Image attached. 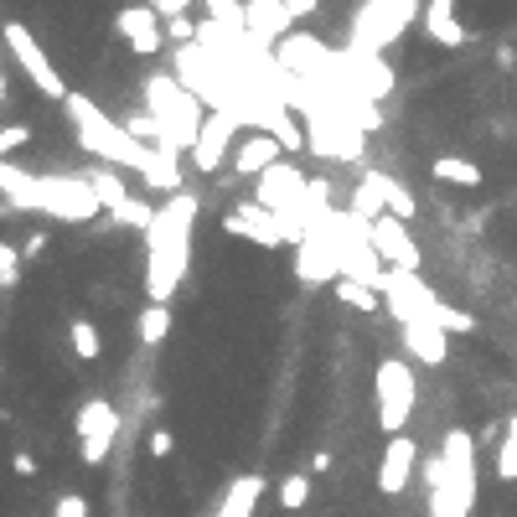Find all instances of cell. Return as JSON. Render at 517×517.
Here are the masks:
<instances>
[{"mask_svg":"<svg viewBox=\"0 0 517 517\" xmlns=\"http://www.w3.org/2000/svg\"><path fill=\"white\" fill-rule=\"evenodd\" d=\"M373 399H378V430L388 440L404 435L414 419V399H419V378L404 357H383L373 368Z\"/></svg>","mask_w":517,"mask_h":517,"instance_id":"obj_5","label":"cell"},{"mask_svg":"<svg viewBox=\"0 0 517 517\" xmlns=\"http://www.w3.org/2000/svg\"><path fill=\"white\" fill-rule=\"evenodd\" d=\"M114 32L125 37V47L135 52V57H156L161 47H166V32H161V11H150L145 0L140 6H125L114 16Z\"/></svg>","mask_w":517,"mask_h":517,"instance_id":"obj_13","label":"cell"},{"mask_svg":"<svg viewBox=\"0 0 517 517\" xmlns=\"http://www.w3.org/2000/svg\"><path fill=\"white\" fill-rule=\"evenodd\" d=\"M243 26H249V37H259L264 47H275L290 37L295 16L285 11V0H243Z\"/></svg>","mask_w":517,"mask_h":517,"instance_id":"obj_18","label":"cell"},{"mask_svg":"<svg viewBox=\"0 0 517 517\" xmlns=\"http://www.w3.org/2000/svg\"><path fill=\"white\" fill-rule=\"evenodd\" d=\"M331 295H337L342 306H352V311H378L383 306V295L373 285H362V280H337V285H331Z\"/></svg>","mask_w":517,"mask_h":517,"instance_id":"obj_26","label":"cell"},{"mask_svg":"<svg viewBox=\"0 0 517 517\" xmlns=\"http://www.w3.org/2000/svg\"><path fill=\"white\" fill-rule=\"evenodd\" d=\"M52 517H94V507H88L83 492H57L52 497Z\"/></svg>","mask_w":517,"mask_h":517,"instance_id":"obj_32","label":"cell"},{"mask_svg":"<svg viewBox=\"0 0 517 517\" xmlns=\"http://www.w3.org/2000/svg\"><path fill=\"white\" fill-rule=\"evenodd\" d=\"M238 130H243V119H238L233 109H207V125H202V135H197V145H192V166H197L202 176L223 171V166L233 161L238 140H243Z\"/></svg>","mask_w":517,"mask_h":517,"instance_id":"obj_9","label":"cell"},{"mask_svg":"<svg viewBox=\"0 0 517 517\" xmlns=\"http://www.w3.org/2000/svg\"><path fill=\"white\" fill-rule=\"evenodd\" d=\"M430 176L435 181H455V187H481V181H486V171L476 161H466V156H440L430 166Z\"/></svg>","mask_w":517,"mask_h":517,"instance_id":"obj_24","label":"cell"},{"mask_svg":"<svg viewBox=\"0 0 517 517\" xmlns=\"http://www.w3.org/2000/svg\"><path fill=\"white\" fill-rule=\"evenodd\" d=\"M192 223H197V197L176 192L166 207H156V223L145 228V295L150 306H171L192 269Z\"/></svg>","mask_w":517,"mask_h":517,"instance_id":"obj_1","label":"cell"},{"mask_svg":"<svg viewBox=\"0 0 517 517\" xmlns=\"http://www.w3.org/2000/svg\"><path fill=\"white\" fill-rule=\"evenodd\" d=\"M88 187L99 192V202H104V212H109L114 223L140 228V233H145L150 223H156V207H150V202H140V197H130V192H125V181H119L114 171L94 166V171H88Z\"/></svg>","mask_w":517,"mask_h":517,"instance_id":"obj_11","label":"cell"},{"mask_svg":"<svg viewBox=\"0 0 517 517\" xmlns=\"http://www.w3.org/2000/svg\"><path fill=\"white\" fill-rule=\"evenodd\" d=\"M42 254H47V233H32L21 243V259H42Z\"/></svg>","mask_w":517,"mask_h":517,"instance_id":"obj_40","label":"cell"},{"mask_svg":"<svg viewBox=\"0 0 517 517\" xmlns=\"http://www.w3.org/2000/svg\"><path fill=\"white\" fill-rule=\"evenodd\" d=\"M125 130H130L140 145H161V125H156V114H150V109L130 114V119H125Z\"/></svg>","mask_w":517,"mask_h":517,"instance_id":"obj_31","label":"cell"},{"mask_svg":"<svg viewBox=\"0 0 517 517\" xmlns=\"http://www.w3.org/2000/svg\"><path fill=\"white\" fill-rule=\"evenodd\" d=\"M259 497H264V476H238L233 486H228V497H223V507L212 512V517H254V507H259Z\"/></svg>","mask_w":517,"mask_h":517,"instance_id":"obj_22","label":"cell"},{"mask_svg":"<svg viewBox=\"0 0 517 517\" xmlns=\"http://www.w3.org/2000/svg\"><path fill=\"white\" fill-rule=\"evenodd\" d=\"M285 11H290L295 21H311V16L321 11V0H285Z\"/></svg>","mask_w":517,"mask_h":517,"instance_id":"obj_38","label":"cell"},{"mask_svg":"<svg viewBox=\"0 0 517 517\" xmlns=\"http://www.w3.org/2000/svg\"><path fill=\"white\" fill-rule=\"evenodd\" d=\"M135 331H140L145 347H161L171 337V306H145L140 321H135Z\"/></svg>","mask_w":517,"mask_h":517,"instance_id":"obj_25","label":"cell"},{"mask_svg":"<svg viewBox=\"0 0 517 517\" xmlns=\"http://www.w3.org/2000/svg\"><path fill=\"white\" fill-rule=\"evenodd\" d=\"M424 32L435 47H466V26L455 21V0H424Z\"/></svg>","mask_w":517,"mask_h":517,"instance_id":"obj_20","label":"cell"},{"mask_svg":"<svg viewBox=\"0 0 517 517\" xmlns=\"http://www.w3.org/2000/svg\"><path fill=\"white\" fill-rule=\"evenodd\" d=\"M306 502H311V476H306V471H290V476L280 481V507H285V512H300Z\"/></svg>","mask_w":517,"mask_h":517,"instance_id":"obj_29","label":"cell"},{"mask_svg":"<svg viewBox=\"0 0 517 517\" xmlns=\"http://www.w3.org/2000/svg\"><path fill=\"white\" fill-rule=\"evenodd\" d=\"M78 445H83V466H104L109 450L119 440V430H125V419H119V409L109 399H83L78 409Z\"/></svg>","mask_w":517,"mask_h":517,"instance_id":"obj_8","label":"cell"},{"mask_svg":"<svg viewBox=\"0 0 517 517\" xmlns=\"http://www.w3.org/2000/svg\"><path fill=\"white\" fill-rule=\"evenodd\" d=\"M68 119H73V135H78V145L88 150V156H99V161H109V166H125V171H140L145 176V166L156 161V145H140L125 125H114V119L88 99V94H68Z\"/></svg>","mask_w":517,"mask_h":517,"instance_id":"obj_2","label":"cell"},{"mask_svg":"<svg viewBox=\"0 0 517 517\" xmlns=\"http://www.w3.org/2000/svg\"><path fill=\"white\" fill-rule=\"evenodd\" d=\"M145 187L150 192H166V197H176V192H187L181 187V150H171V145H156V161L145 166Z\"/></svg>","mask_w":517,"mask_h":517,"instance_id":"obj_21","label":"cell"},{"mask_svg":"<svg viewBox=\"0 0 517 517\" xmlns=\"http://www.w3.org/2000/svg\"><path fill=\"white\" fill-rule=\"evenodd\" d=\"M373 249L388 269H404V275H419V264H424V249L414 243L409 223L404 218H393V212H383V218L373 223Z\"/></svg>","mask_w":517,"mask_h":517,"instance_id":"obj_12","label":"cell"},{"mask_svg":"<svg viewBox=\"0 0 517 517\" xmlns=\"http://www.w3.org/2000/svg\"><path fill=\"white\" fill-rule=\"evenodd\" d=\"M223 228H228V233H238V238H254L259 249H280V243H285V233H280V223H275V212H269L259 197L233 202V212L223 218Z\"/></svg>","mask_w":517,"mask_h":517,"instance_id":"obj_15","label":"cell"},{"mask_svg":"<svg viewBox=\"0 0 517 517\" xmlns=\"http://www.w3.org/2000/svg\"><path fill=\"white\" fill-rule=\"evenodd\" d=\"M166 37L181 47V42H197V21L192 16H176V21H166Z\"/></svg>","mask_w":517,"mask_h":517,"instance_id":"obj_35","label":"cell"},{"mask_svg":"<svg viewBox=\"0 0 517 517\" xmlns=\"http://www.w3.org/2000/svg\"><path fill=\"white\" fill-rule=\"evenodd\" d=\"M440 455H445V486L455 492V502L466 512H476V440H471V430H445Z\"/></svg>","mask_w":517,"mask_h":517,"instance_id":"obj_10","label":"cell"},{"mask_svg":"<svg viewBox=\"0 0 517 517\" xmlns=\"http://www.w3.org/2000/svg\"><path fill=\"white\" fill-rule=\"evenodd\" d=\"M497 481H517V414H507V430H502V445H497Z\"/></svg>","mask_w":517,"mask_h":517,"instance_id":"obj_27","label":"cell"},{"mask_svg":"<svg viewBox=\"0 0 517 517\" xmlns=\"http://www.w3.org/2000/svg\"><path fill=\"white\" fill-rule=\"evenodd\" d=\"M295 280L300 285H337L342 269H337V254H331L326 233H306L295 243Z\"/></svg>","mask_w":517,"mask_h":517,"instance_id":"obj_16","label":"cell"},{"mask_svg":"<svg viewBox=\"0 0 517 517\" xmlns=\"http://www.w3.org/2000/svg\"><path fill=\"white\" fill-rule=\"evenodd\" d=\"M378 295H383V311L399 321V326H409V321H435L440 331H455V337H471V331H476V316H471V311L445 306V300L424 285L419 275H404V269H383Z\"/></svg>","mask_w":517,"mask_h":517,"instance_id":"obj_3","label":"cell"},{"mask_svg":"<svg viewBox=\"0 0 517 517\" xmlns=\"http://www.w3.org/2000/svg\"><path fill=\"white\" fill-rule=\"evenodd\" d=\"M21 145H32V125H0V161Z\"/></svg>","mask_w":517,"mask_h":517,"instance_id":"obj_33","label":"cell"},{"mask_svg":"<svg viewBox=\"0 0 517 517\" xmlns=\"http://www.w3.org/2000/svg\"><path fill=\"white\" fill-rule=\"evenodd\" d=\"M145 109L156 114V125H161V145L187 150V156H192V145H197V135L207 125L202 99L192 94V88L181 83L176 73H150L145 78Z\"/></svg>","mask_w":517,"mask_h":517,"instance_id":"obj_4","label":"cell"},{"mask_svg":"<svg viewBox=\"0 0 517 517\" xmlns=\"http://www.w3.org/2000/svg\"><path fill=\"white\" fill-rule=\"evenodd\" d=\"M207 21L228 26V32H249L243 26V0H207Z\"/></svg>","mask_w":517,"mask_h":517,"instance_id":"obj_30","label":"cell"},{"mask_svg":"<svg viewBox=\"0 0 517 517\" xmlns=\"http://www.w3.org/2000/svg\"><path fill=\"white\" fill-rule=\"evenodd\" d=\"M280 156H285V145L269 135V130H254V135H243L238 140V150H233V161H228V171L233 176H243V181H259L269 166H280Z\"/></svg>","mask_w":517,"mask_h":517,"instance_id":"obj_17","label":"cell"},{"mask_svg":"<svg viewBox=\"0 0 517 517\" xmlns=\"http://www.w3.org/2000/svg\"><path fill=\"white\" fill-rule=\"evenodd\" d=\"M419 0H368L352 21V47L347 52H383L404 37V26L419 16Z\"/></svg>","mask_w":517,"mask_h":517,"instance_id":"obj_6","label":"cell"},{"mask_svg":"<svg viewBox=\"0 0 517 517\" xmlns=\"http://www.w3.org/2000/svg\"><path fill=\"white\" fill-rule=\"evenodd\" d=\"M0 37H6L11 57L21 63V73L32 78V88H37L42 99H57V104H68V94H73V88L63 83V73H57V63L47 57V47H42L32 32H26L21 21H6V26H0Z\"/></svg>","mask_w":517,"mask_h":517,"instance_id":"obj_7","label":"cell"},{"mask_svg":"<svg viewBox=\"0 0 517 517\" xmlns=\"http://www.w3.org/2000/svg\"><path fill=\"white\" fill-rule=\"evenodd\" d=\"M145 445H150V455H156V461H166V455L176 450V440H171V430H150V440H145Z\"/></svg>","mask_w":517,"mask_h":517,"instance_id":"obj_37","label":"cell"},{"mask_svg":"<svg viewBox=\"0 0 517 517\" xmlns=\"http://www.w3.org/2000/svg\"><path fill=\"white\" fill-rule=\"evenodd\" d=\"M11 466H16V476H37V455H32V450H16Z\"/></svg>","mask_w":517,"mask_h":517,"instance_id":"obj_39","label":"cell"},{"mask_svg":"<svg viewBox=\"0 0 517 517\" xmlns=\"http://www.w3.org/2000/svg\"><path fill=\"white\" fill-rule=\"evenodd\" d=\"M0 104H6V73H0Z\"/></svg>","mask_w":517,"mask_h":517,"instance_id":"obj_41","label":"cell"},{"mask_svg":"<svg viewBox=\"0 0 517 517\" xmlns=\"http://www.w3.org/2000/svg\"><path fill=\"white\" fill-rule=\"evenodd\" d=\"M399 337H404V352L414 362H424V368H440L450 357V331H440L435 321H409V326H399Z\"/></svg>","mask_w":517,"mask_h":517,"instance_id":"obj_19","label":"cell"},{"mask_svg":"<svg viewBox=\"0 0 517 517\" xmlns=\"http://www.w3.org/2000/svg\"><path fill=\"white\" fill-rule=\"evenodd\" d=\"M414 466H419V445L414 435H393L378 455V492L383 497H404V486L414 481Z\"/></svg>","mask_w":517,"mask_h":517,"instance_id":"obj_14","label":"cell"},{"mask_svg":"<svg viewBox=\"0 0 517 517\" xmlns=\"http://www.w3.org/2000/svg\"><path fill=\"white\" fill-rule=\"evenodd\" d=\"M362 176H368V187L383 197V207L393 212V218L414 223V212H419V207H414V197H409V192H404V187H399V181H393L388 171H378V166H373V171H362Z\"/></svg>","mask_w":517,"mask_h":517,"instance_id":"obj_23","label":"cell"},{"mask_svg":"<svg viewBox=\"0 0 517 517\" xmlns=\"http://www.w3.org/2000/svg\"><path fill=\"white\" fill-rule=\"evenodd\" d=\"M68 342H73V352H78L83 362H94V357L104 352V342H99V326H94V321H73V326H68Z\"/></svg>","mask_w":517,"mask_h":517,"instance_id":"obj_28","label":"cell"},{"mask_svg":"<svg viewBox=\"0 0 517 517\" xmlns=\"http://www.w3.org/2000/svg\"><path fill=\"white\" fill-rule=\"evenodd\" d=\"M145 6H150V11H161L166 21H176V16H187V11H192V0H145Z\"/></svg>","mask_w":517,"mask_h":517,"instance_id":"obj_36","label":"cell"},{"mask_svg":"<svg viewBox=\"0 0 517 517\" xmlns=\"http://www.w3.org/2000/svg\"><path fill=\"white\" fill-rule=\"evenodd\" d=\"M21 280V249H11V243H0V285H16Z\"/></svg>","mask_w":517,"mask_h":517,"instance_id":"obj_34","label":"cell"}]
</instances>
